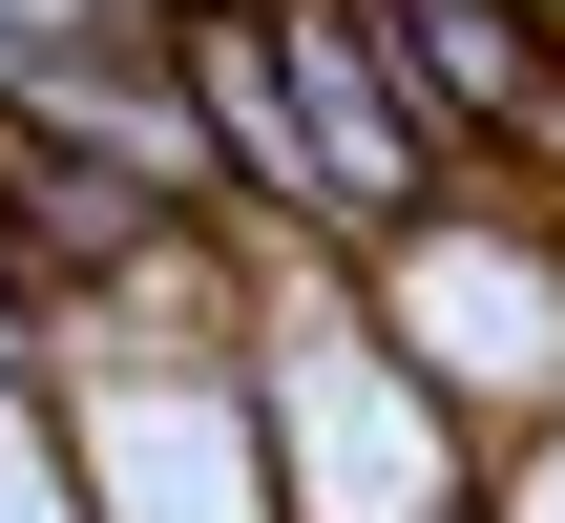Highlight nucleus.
I'll list each match as a JSON object with an SVG mask.
<instances>
[{"label":"nucleus","mask_w":565,"mask_h":523,"mask_svg":"<svg viewBox=\"0 0 565 523\" xmlns=\"http://www.w3.org/2000/svg\"><path fill=\"white\" fill-rule=\"evenodd\" d=\"M482 523H565V419H524V440L482 461Z\"/></svg>","instance_id":"nucleus-3"},{"label":"nucleus","mask_w":565,"mask_h":523,"mask_svg":"<svg viewBox=\"0 0 565 523\" xmlns=\"http://www.w3.org/2000/svg\"><path fill=\"white\" fill-rule=\"evenodd\" d=\"M168 21H252V0H168Z\"/></svg>","instance_id":"nucleus-5"},{"label":"nucleus","mask_w":565,"mask_h":523,"mask_svg":"<svg viewBox=\"0 0 565 523\" xmlns=\"http://www.w3.org/2000/svg\"><path fill=\"white\" fill-rule=\"evenodd\" d=\"M356 314H377V356L503 461L524 419H565V210L545 189H440V210H398L377 252H356Z\"/></svg>","instance_id":"nucleus-1"},{"label":"nucleus","mask_w":565,"mask_h":523,"mask_svg":"<svg viewBox=\"0 0 565 523\" xmlns=\"http://www.w3.org/2000/svg\"><path fill=\"white\" fill-rule=\"evenodd\" d=\"M63 461L84 523H273V440H252V356H63Z\"/></svg>","instance_id":"nucleus-2"},{"label":"nucleus","mask_w":565,"mask_h":523,"mask_svg":"<svg viewBox=\"0 0 565 523\" xmlns=\"http://www.w3.org/2000/svg\"><path fill=\"white\" fill-rule=\"evenodd\" d=\"M42 356H63V314H42V293L0 273V377H42Z\"/></svg>","instance_id":"nucleus-4"}]
</instances>
